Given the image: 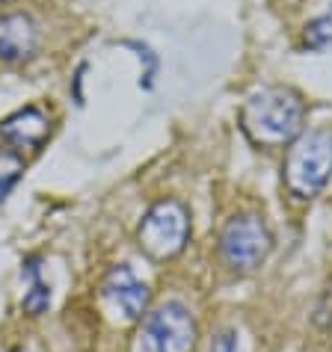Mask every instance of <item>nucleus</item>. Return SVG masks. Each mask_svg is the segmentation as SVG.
Masks as SVG:
<instances>
[{"label":"nucleus","mask_w":332,"mask_h":352,"mask_svg":"<svg viewBox=\"0 0 332 352\" xmlns=\"http://www.w3.org/2000/svg\"><path fill=\"white\" fill-rule=\"evenodd\" d=\"M306 122V107L300 95L285 86H270L256 95L240 110V124L256 145H285L297 140Z\"/></svg>","instance_id":"1"},{"label":"nucleus","mask_w":332,"mask_h":352,"mask_svg":"<svg viewBox=\"0 0 332 352\" xmlns=\"http://www.w3.org/2000/svg\"><path fill=\"white\" fill-rule=\"evenodd\" d=\"M332 178V128L300 136L285 157V187L297 199H311Z\"/></svg>","instance_id":"2"},{"label":"nucleus","mask_w":332,"mask_h":352,"mask_svg":"<svg viewBox=\"0 0 332 352\" xmlns=\"http://www.w3.org/2000/svg\"><path fill=\"white\" fill-rule=\"evenodd\" d=\"M190 217L187 208L175 199H163L152 204L136 228V243L152 261H169L187 246Z\"/></svg>","instance_id":"3"},{"label":"nucleus","mask_w":332,"mask_h":352,"mask_svg":"<svg viewBox=\"0 0 332 352\" xmlns=\"http://www.w3.org/2000/svg\"><path fill=\"white\" fill-rule=\"evenodd\" d=\"M196 320L181 302H163L145 314L136 352H193L196 349Z\"/></svg>","instance_id":"4"},{"label":"nucleus","mask_w":332,"mask_h":352,"mask_svg":"<svg viewBox=\"0 0 332 352\" xmlns=\"http://www.w3.org/2000/svg\"><path fill=\"white\" fill-rule=\"evenodd\" d=\"M273 249V237L267 225L252 213H240V217L229 219V225L220 234V252L222 261L238 272H249L264 263V258Z\"/></svg>","instance_id":"5"},{"label":"nucleus","mask_w":332,"mask_h":352,"mask_svg":"<svg viewBox=\"0 0 332 352\" xmlns=\"http://www.w3.org/2000/svg\"><path fill=\"white\" fill-rule=\"evenodd\" d=\"M101 296L122 320H140L149 308L152 290L143 278H136V272L128 263H119L104 276L101 281Z\"/></svg>","instance_id":"6"},{"label":"nucleus","mask_w":332,"mask_h":352,"mask_svg":"<svg viewBox=\"0 0 332 352\" xmlns=\"http://www.w3.org/2000/svg\"><path fill=\"white\" fill-rule=\"evenodd\" d=\"M39 45V30L30 15L24 12H9L0 15V60L15 63L33 56Z\"/></svg>","instance_id":"7"},{"label":"nucleus","mask_w":332,"mask_h":352,"mask_svg":"<svg viewBox=\"0 0 332 352\" xmlns=\"http://www.w3.org/2000/svg\"><path fill=\"white\" fill-rule=\"evenodd\" d=\"M48 131H51L48 119L36 107H24V110H18L0 122V140L15 145V148H39L48 140Z\"/></svg>","instance_id":"8"},{"label":"nucleus","mask_w":332,"mask_h":352,"mask_svg":"<svg viewBox=\"0 0 332 352\" xmlns=\"http://www.w3.org/2000/svg\"><path fill=\"white\" fill-rule=\"evenodd\" d=\"M21 276L27 281V293H24V299H21V308L30 317H42L45 311H48V305H51V287L45 285L42 270H39V261L36 258H30V261L24 263Z\"/></svg>","instance_id":"9"},{"label":"nucleus","mask_w":332,"mask_h":352,"mask_svg":"<svg viewBox=\"0 0 332 352\" xmlns=\"http://www.w3.org/2000/svg\"><path fill=\"white\" fill-rule=\"evenodd\" d=\"M24 172V160L18 157V151H0V204L9 195V190L18 184Z\"/></svg>","instance_id":"10"},{"label":"nucleus","mask_w":332,"mask_h":352,"mask_svg":"<svg viewBox=\"0 0 332 352\" xmlns=\"http://www.w3.org/2000/svg\"><path fill=\"white\" fill-rule=\"evenodd\" d=\"M306 45L311 47V51H324V47H332V6L306 27Z\"/></svg>","instance_id":"11"},{"label":"nucleus","mask_w":332,"mask_h":352,"mask_svg":"<svg viewBox=\"0 0 332 352\" xmlns=\"http://www.w3.org/2000/svg\"><path fill=\"white\" fill-rule=\"evenodd\" d=\"M211 352H240V340L234 329H222L211 338Z\"/></svg>","instance_id":"12"}]
</instances>
